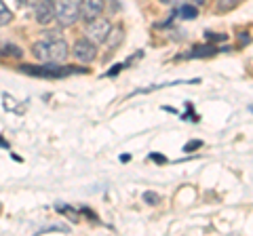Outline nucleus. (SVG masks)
<instances>
[{
	"mask_svg": "<svg viewBox=\"0 0 253 236\" xmlns=\"http://www.w3.org/2000/svg\"><path fill=\"white\" fill-rule=\"evenodd\" d=\"M11 19H13V13H11V9L6 6L2 0H0V28H4L6 23H11Z\"/></svg>",
	"mask_w": 253,
	"mask_h": 236,
	"instance_id": "10",
	"label": "nucleus"
},
{
	"mask_svg": "<svg viewBox=\"0 0 253 236\" xmlns=\"http://www.w3.org/2000/svg\"><path fill=\"white\" fill-rule=\"evenodd\" d=\"M42 232H68V228L66 226H51V228H44V230H41V234Z\"/></svg>",
	"mask_w": 253,
	"mask_h": 236,
	"instance_id": "16",
	"label": "nucleus"
},
{
	"mask_svg": "<svg viewBox=\"0 0 253 236\" xmlns=\"http://www.w3.org/2000/svg\"><path fill=\"white\" fill-rule=\"evenodd\" d=\"M188 2H192V4H203L205 0H188Z\"/></svg>",
	"mask_w": 253,
	"mask_h": 236,
	"instance_id": "21",
	"label": "nucleus"
},
{
	"mask_svg": "<svg viewBox=\"0 0 253 236\" xmlns=\"http://www.w3.org/2000/svg\"><path fill=\"white\" fill-rule=\"evenodd\" d=\"M129 160H131L129 154H121V162H129Z\"/></svg>",
	"mask_w": 253,
	"mask_h": 236,
	"instance_id": "19",
	"label": "nucleus"
},
{
	"mask_svg": "<svg viewBox=\"0 0 253 236\" xmlns=\"http://www.w3.org/2000/svg\"><path fill=\"white\" fill-rule=\"evenodd\" d=\"M177 13H179V17H181V19H196V17H199V9H196L192 2H190V4H184V6H179Z\"/></svg>",
	"mask_w": 253,
	"mask_h": 236,
	"instance_id": "9",
	"label": "nucleus"
},
{
	"mask_svg": "<svg viewBox=\"0 0 253 236\" xmlns=\"http://www.w3.org/2000/svg\"><path fill=\"white\" fill-rule=\"evenodd\" d=\"M236 4H241V0H221V2H219V11H226V9H234Z\"/></svg>",
	"mask_w": 253,
	"mask_h": 236,
	"instance_id": "14",
	"label": "nucleus"
},
{
	"mask_svg": "<svg viewBox=\"0 0 253 236\" xmlns=\"http://www.w3.org/2000/svg\"><path fill=\"white\" fill-rule=\"evenodd\" d=\"M123 38H125V32H123V28L121 26H116L110 30V34L106 38V44H108V51H116L118 49V44L123 42Z\"/></svg>",
	"mask_w": 253,
	"mask_h": 236,
	"instance_id": "8",
	"label": "nucleus"
},
{
	"mask_svg": "<svg viewBox=\"0 0 253 236\" xmlns=\"http://www.w3.org/2000/svg\"><path fill=\"white\" fill-rule=\"evenodd\" d=\"M72 55L78 61H83V64H89V61L97 57V46H95V42H91L89 38H78L72 46Z\"/></svg>",
	"mask_w": 253,
	"mask_h": 236,
	"instance_id": "5",
	"label": "nucleus"
},
{
	"mask_svg": "<svg viewBox=\"0 0 253 236\" xmlns=\"http://www.w3.org/2000/svg\"><path fill=\"white\" fill-rule=\"evenodd\" d=\"M0 53H2V55H13V57H21V55H23L19 46H15V44H4Z\"/></svg>",
	"mask_w": 253,
	"mask_h": 236,
	"instance_id": "12",
	"label": "nucleus"
},
{
	"mask_svg": "<svg viewBox=\"0 0 253 236\" xmlns=\"http://www.w3.org/2000/svg\"><path fill=\"white\" fill-rule=\"evenodd\" d=\"M215 53V46H196L192 51L194 57H207V55H213Z\"/></svg>",
	"mask_w": 253,
	"mask_h": 236,
	"instance_id": "11",
	"label": "nucleus"
},
{
	"mask_svg": "<svg viewBox=\"0 0 253 236\" xmlns=\"http://www.w3.org/2000/svg\"><path fill=\"white\" fill-rule=\"evenodd\" d=\"M106 0H81V17L91 21L104 13Z\"/></svg>",
	"mask_w": 253,
	"mask_h": 236,
	"instance_id": "7",
	"label": "nucleus"
},
{
	"mask_svg": "<svg viewBox=\"0 0 253 236\" xmlns=\"http://www.w3.org/2000/svg\"><path fill=\"white\" fill-rule=\"evenodd\" d=\"M53 9L59 26L70 28L81 17V0H53Z\"/></svg>",
	"mask_w": 253,
	"mask_h": 236,
	"instance_id": "2",
	"label": "nucleus"
},
{
	"mask_svg": "<svg viewBox=\"0 0 253 236\" xmlns=\"http://www.w3.org/2000/svg\"><path fill=\"white\" fill-rule=\"evenodd\" d=\"M110 30H112V23H110L108 19H104V17H95V19H91L89 23H86L84 34H86V38H89L91 42L99 44V42H106V38H108V34H110Z\"/></svg>",
	"mask_w": 253,
	"mask_h": 236,
	"instance_id": "4",
	"label": "nucleus"
},
{
	"mask_svg": "<svg viewBox=\"0 0 253 236\" xmlns=\"http://www.w3.org/2000/svg\"><path fill=\"white\" fill-rule=\"evenodd\" d=\"M21 72H26L30 76H42V78H61L74 72H84V70H76V68H66L59 64H49L44 61V66H21Z\"/></svg>",
	"mask_w": 253,
	"mask_h": 236,
	"instance_id": "3",
	"label": "nucleus"
},
{
	"mask_svg": "<svg viewBox=\"0 0 253 236\" xmlns=\"http://www.w3.org/2000/svg\"><path fill=\"white\" fill-rule=\"evenodd\" d=\"M34 15L36 21L41 26H46L55 19V9H53V0H36L34 2Z\"/></svg>",
	"mask_w": 253,
	"mask_h": 236,
	"instance_id": "6",
	"label": "nucleus"
},
{
	"mask_svg": "<svg viewBox=\"0 0 253 236\" xmlns=\"http://www.w3.org/2000/svg\"><path fill=\"white\" fill-rule=\"evenodd\" d=\"M201 146H203V141L196 139V141H190V144H186L184 150H186V152H194V148H201Z\"/></svg>",
	"mask_w": 253,
	"mask_h": 236,
	"instance_id": "15",
	"label": "nucleus"
},
{
	"mask_svg": "<svg viewBox=\"0 0 253 236\" xmlns=\"http://www.w3.org/2000/svg\"><path fill=\"white\" fill-rule=\"evenodd\" d=\"M150 158H152L154 162H167V158H165L163 154H152V156H150Z\"/></svg>",
	"mask_w": 253,
	"mask_h": 236,
	"instance_id": "18",
	"label": "nucleus"
},
{
	"mask_svg": "<svg viewBox=\"0 0 253 236\" xmlns=\"http://www.w3.org/2000/svg\"><path fill=\"white\" fill-rule=\"evenodd\" d=\"M32 55L38 59V61H49V64H61V61H66V57L70 55V49L63 38L59 36H46L42 40H38L32 44Z\"/></svg>",
	"mask_w": 253,
	"mask_h": 236,
	"instance_id": "1",
	"label": "nucleus"
},
{
	"mask_svg": "<svg viewBox=\"0 0 253 236\" xmlns=\"http://www.w3.org/2000/svg\"><path fill=\"white\" fill-rule=\"evenodd\" d=\"M207 38H209V40H224V34H211V32H207Z\"/></svg>",
	"mask_w": 253,
	"mask_h": 236,
	"instance_id": "17",
	"label": "nucleus"
},
{
	"mask_svg": "<svg viewBox=\"0 0 253 236\" xmlns=\"http://www.w3.org/2000/svg\"><path fill=\"white\" fill-rule=\"evenodd\" d=\"M161 2H163V4H175L177 0H161Z\"/></svg>",
	"mask_w": 253,
	"mask_h": 236,
	"instance_id": "20",
	"label": "nucleus"
},
{
	"mask_svg": "<svg viewBox=\"0 0 253 236\" xmlns=\"http://www.w3.org/2000/svg\"><path fill=\"white\" fill-rule=\"evenodd\" d=\"M144 200L148 204H158V200H161V196H158L156 192H144Z\"/></svg>",
	"mask_w": 253,
	"mask_h": 236,
	"instance_id": "13",
	"label": "nucleus"
}]
</instances>
